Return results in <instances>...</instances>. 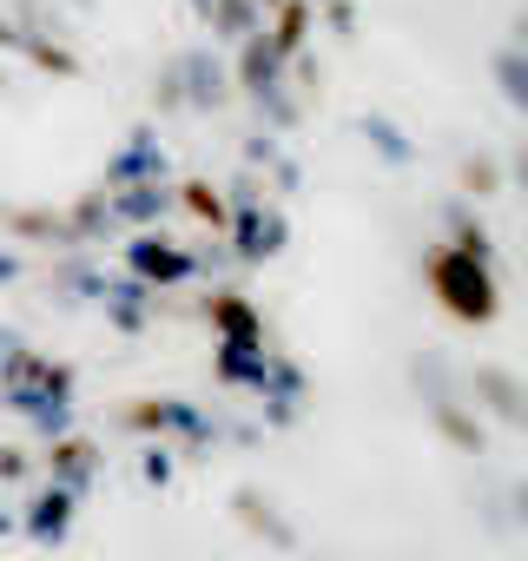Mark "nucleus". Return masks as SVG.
Masks as SVG:
<instances>
[{
	"label": "nucleus",
	"mask_w": 528,
	"mask_h": 561,
	"mask_svg": "<svg viewBox=\"0 0 528 561\" xmlns=\"http://www.w3.org/2000/svg\"><path fill=\"white\" fill-rule=\"evenodd\" d=\"M469 397H475V410H489L495 423L528 430V383H521V377H508V370H495V364H475Z\"/></svg>",
	"instance_id": "7ed1b4c3"
},
{
	"label": "nucleus",
	"mask_w": 528,
	"mask_h": 561,
	"mask_svg": "<svg viewBox=\"0 0 528 561\" xmlns=\"http://www.w3.org/2000/svg\"><path fill=\"white\" fill-rule=\"evenodd\" d=\"M423 285H429V298L443 305V318H456V324H475V331H482V324H495V311H502V285H495L489 257H469V251H456L449 238L423 251Z\"/></svg>",
	"instance_id": "f257e3e1"
},
{
	"label": "nucleus",
	"mask_w": 528,
	"mask_h": 561,
	"mask_svg": "<svg viewBox=\"0 0 528 561\" xmlns=\"http://www.w3.org/2000/svg\"><path fill=\"white\" fill-rule=\"evenodd\" d=\"M87 476H93V449L87 443H67L60 449V489H80Z\"/></svg>",
	"instance_id": "6e6552de"
},
{
	"label": "nucleus",
	"mask_w": 528,
	"mask_h": 561,
	"mask_svg": "<svg viewBox=\"0 0 528 561\" xmlns=\"http://www.w3.org/2000/svg\"><path fill=\"white\" fill-rule=\"evenodd\" d=\"M515 179H521V185H528V146H521V152H515Z\"/></svg>",
	"instance_id": "4468645a"
},
{
	"label": "nucleus",
	"mask_w": 528,
	"mask_h": 561,
	"mask_svg": "<svg viewBox=\"0 0 528 561\" xmlns=\"http://www.w3.org/2000/svg\"><path fill=\"white\" fill-rule=\"evenodd\" d=\"M449 244L469 251V257H489V231H482V218L469 205H449Z\"/></svg>",
	"instance_id": "423d86ee"
},
{
	"label": "nucleus",
	"mask_w": 528,
	"mask_h": 561,
	"mask_svg": "<svg viewBox=\"0 0 528 561\" xmlns=\"http://www.w3.org/2000/svg\"><path fill=\"white\" fill-rule=\"evenodd\" d=\"M495 80H502V87H508V100L528 113V67H521V54H502V60H495Z\"/></svg>",
	"instance_id": "1a4fd4ad"
},
{
	"label": "nucleus",
	"mask_w": 528,
	"mask_h": 561,
	"mask_svg": "<svg viewBox=\"0 0 528 561\" xmlns=\"http://www.w3.org/2000/svg\"><path fill=\"white\" fill-rule=\"evenodd\" d=\"M502 515H508V528H528V482L502 489Z\"/></svg>",
	"instance_id": "f8f14e48"
},
{
	"label": "nucleus",
	"mask_w": 528,
	"mask_h": 561,
	"mask_svg": "<svg viewBox=\"0 0 528 561\" xmlns=\"http://www.w3.org/2000/svg\"><path fill=\"white\" fill-rule=\"evenodd\" d=\"M462 185H469V192H495V185H502V165H489V159H462Z\"/></svg>",
	"instance_id": "9b49d317"
},
{
	"label": "nucleus",
	"mask_w": 528,
	"mask_h": 561,
	"mask_svg": "<svg viewBox=\"0 0 528 561\" xmlns=\"http://www.w3.org/2000/svg\"><path fill=\"white\" fill-rule=\"evenodd\" d=\"M185 198H192V211H205V218H225V211H218V198H211V192H205V185H192V192H185Z\"/></svg>",
	"instance_id": "ddd939ff"
},
{
	"label": "nucleus",
	"mask_w": 528,
	"mask_h": 561,
	"mask_svg": "<svg viewBox=\"0 0 528 561\" xmlns=\"http://www.w3.org/2000/svg\"><path fill=\"white\" fill-rule=\"evenodd\" d=\"M211 324L225 331V344H257V318L244 298H211Z\"/></svg>",
	"instance_id": "39448f33"
},
{
	"label": "nucleus",
	"mask_w": 528,
	"mask_h": 561,
	"mask_svg": "<svg viewBox=\"0 0 528 561\" xmlns=\"http://www.w3.org/2000/svg\"><path fill=\"white\" fill-rule=\"evenodd\" d=\"M410 383L423 390V410H429V423H436V436H443L449 449H462V456H482V449H489L482 416L462 410V377H456L436 351H429L423 364H410Z\"/></svg>",
	"instance_id": "f03ea898"
},
{
	"label": "nucleus",
	"mask_w": 528,
	"mask_h": 561,
	"mask_svg": "<svg viewBox=\"0 0 528 561\" xmlns=\"http://www.w3.org/2000/svg\"><path fill=\"white\" fill-rule=\"evenodd\" d=\"M139 271H152V277H185V257H172V244H139Z\"/></svg>",
	"instance_id": "9d476101"
},
{
	"label": "nucleus",
	"mask_w": 528,
	"mask_h": 561,
	"mask_svg": "<svg viewBox=\"0 0 528 561\" xmlns=\"http://www.w3.org/2000/svg\"><path fill=\"white\" fill-rule=\"evenodd\" d=\"M238 515H244V522H251V528H257V535H272V541H278V548H291V528H285V522H272V508H264V502H257V495H251V489H244V495H238Z\"/></svg>",
	"instance_id": "0eeeda50"
},
{
	"label": "nucleus",
	"mask_w": 528,
	"mask_h": 561,
	"mask_svg": "<svg viewBox=\"0 0 528 561\" xmlns=\"http://www.w3.org/2000/svg\"><path fill=\"white\" fill-rule=\"evenodd\" d=\"M73 528V489H47L34 508H27V535L34 541H60Z\"/></svg>",
	"instance_id": "20e7f679"
}]
</instances>
